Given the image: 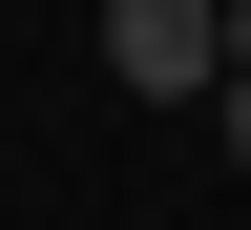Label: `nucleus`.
Segmentation results:
<instances>
[{"instance_id": "obj_1", "label": "nucleus", "mask_w": 251, "mask_h": 230, "mask_svg": "<svg viewBox=\"0 0 251 230\" xmlns=\"http://www.w3.org/2000/svg\"><path fill=\"white\" fill-rule=\"evenodd\" d=\"M105 84L126 105H209L230 84V0H105Z\"/></svg>"}, {"instance_id": "obj_2", "label": "nucleus", "mask_w": 251, "mask_h": 230, "mask_svg": "<svg viewBox=\"0 0 251 230\" xmlns=\"http://www.w3.org/2000/svg\"><path fill=\"white\" fill-rule=\"evenodd\" d=\"M209 126H230V168H251V63H230V84H209Z\"/></svg>"}, {"instance_id": "obj_3", "label": "nucleus", "mask_w": 251, "mask_h": 230, "mask_svg": "<svg viewBox=\"0 0 251 230\" xmlns=\"http://www.w3.org/2000/svg\"><path fill=\"white\" fill-rule=\"evenodd\" d=\"M230 63H251V0H230Z\"/></svg>"}]
</instances>
